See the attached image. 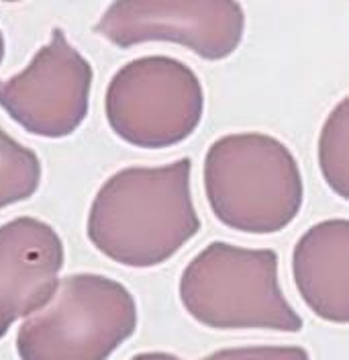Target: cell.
<instances>
[{
	"mask_svg": "<svg viewBox=\"0 0 349 360\" xmlns=\"http://www.w3.org/2000/svg\"><path fill=\"white\" fill-rule=\"evenodd\" d=\"M94 72L55 27L21 74L0 80V107L29 134L60 139L86 119Z\"/></svg>",
	"mask_w": 349,
	"mask_h": 360,
	"instance_id": "obj_6",
	"label": "cell"
},
{
	"mask_svg": "<svg viewBox=\"0 0 349 360\" xmlns=\"http://www.w3.org/2000/svg\"><path fill=\"white\" fill-rule=\"evenodd\" d=\"M202 360H310L301 346H241L217 350Z\"/></svg>",
	"mask_w": 349,
	"mask_h": 360,
	"instance_id": "obj_12",
	"label": "cell"
},
{
	"mask_svg": "<svg viewBox=\"0 0 349 360\" xmlns=\"http://www.w3.org/2000/svg\"><path fill=\"white\" fill-rule=\"evenodd\" d=\"M348 112L349 98H343L335 107V111L329 115L319 143V160H321L323 176L341 199H349Z\"/></svg>",
	"mask_w": 349,
	"mask_h": 360,
	"instance_id": "obj_11",
	"label": "cell"
},
{
	"mask_svg": "<svg viewBox=\"0 0 349 360\" xmlns=\"http://www.w3.org/2000/svg\"><path fill=\"white\" fill-rule=\"evenodd\" d=\"M131 360H180L174 354H168V352H143V354H137Z\"/></svg>",
	"mask_w": 349,
	"mask_h": 360,
	"instance_id": "obj_13",
	"label": "cell"
},
{
	"mask_svg": "<svg viewBox=\"0 0 349 360\" xmlns=\"http://www.w3.org/2000/svg\"><path fill=\"white\" fill-rule=\"evenodd\" d=\"M62 269L64 244L51 225L33 217L0 225V336L53 299Z\"/></svg>",
	"mask_w": 349,
	"mask_h": 360,
	"instance_id": "obj_8",
	"label": "cell"
},
{
	"mask_svg": "<svg viewBox=\"0 0 349 360\" xmlns=\"http://www.w3.org/2000/svg\"><path fill=\"white\" fill-rule=\"evenodd\" d=\"M204 191L220 224L245 233H276L294 221L305 186L296 158L265 134H231L204 158Z\"/></svg>",
	"mask_w": 349,
	"mask_h": 360,
	"instance_id": "obj_2",
	"label": "cell"
},
{
	"mask_svg": "<svg viewBox=\"0 0 349 360\" xmlns=\"http://www.w3.org/2000/svg\"><path fill=\"white\" fill-rule=\"evenodd\" d=\"M190 172V158L119 170L92 201L88 240L110 260L131 269L170 260L200 231Z\"/></svg>",
	"mask_w": 349,
	"mask_h": 360,
	"instance_id": "obj_1",
	"label": "cell"
},
{
	"mask_svg": "<svg viewBox=\"0 0 349 360\" xmlns=\"http://www.w3.org/2000/svg\"><path fill=\"white\" fill-rule=\"evenodd\" d=\"M180 299L192 319L213 330H303V317L284 297L274 250L209 244L182 272Z\"/></svg>",
	"mask_w": 349,
	"mask_h": 360,
	"instance_id": "obj_3",
	"label": "cell"
},
{
	"mask_svg": "<svg viewBox=\"0 0 349 360\" xmlns=\"http://www.w3.org/2000/svg\"><path fill=\"white\" fill-rule=\"evenodd\" d=\"M349 224L329 219L312 225L292 254V274L305 303L325 321H349Z\"/></svg>",
	"mask_w": 349,
	"mask_h": 360,
	"instance_id": "obj_9",
	"label": "cell"
},
{
	"mask_svg": "<svg viewBox=\"0 0 349 360\" xmlns=\"http://www.w3.org/2000/svg\"><path fill=\"white\" fill-rule=\"evenodd\" d=\"M110 129L127 143L162 150L197 131L204 90L192 68L166 56L137 58L121 68L107 89Z\"/></svg>",
	"mask_w": 349,
	"mask_h": 360,
	"instance_id": "obj_5",
	"label": "cell"
},
{
	"mask_svg": "<svg viewBox=\"0 0 349 360\" xmlns=\"http://www.w3.org/2000/svg\"><path fill=\"white\" fill-rule=\"evenodd\" d=\"M2 58H4V37H2V31H0V64H2Z\"/></svg>",
	"mask_w": 349,
	"mask_h": 360,
	"instance_id": "obj_14",
	"label": "cell"
},
{
	"mask_svg": "<svg viewBox=\"0 0 349 360\" xmlns=\"http://www.w3.org/2000/svg\"><path fill=\"white\" fill-rule=\"evenodd\" d=\"M41 180V162L35 152L0 129V209L27 201Z\"/></svg>",
	"mask_w": 349,
	"mask_h": 360,
	"instance_id": "obj_10",
	"label": "cell"
},
{
	"mask_svg": "<svg viewBox=\"0 0 349 360\" xmlns=\"http://www.w3.org/2000/svg\"><path fill=\"white\" fill-rule=\"evenodd\" d=\"M245 13L239 2H112L94 25V33L119 47L145 41H174L217 62L239 47Z\"/></svg>",
	"mask_w": 349,
	"mask_h": 360,
	"instance_id": "obj_7",
	"label": "cell"
},
{
	"mask_svg": "<svg viewBox=\"0 0 349 360\" xmlns=\"http://www.w3.org/2000/svg\"><path fill=\"white\" fill-rule=\"evenodd\" d=\"M137 330V305L100 274L66 276L44 314L19 332L22 360H107Z\"/></svg>",
	"mask_w": 349,
	"mask_h": 360,
	"instance_id": "obj_4",
	"label": "cell"
}]
</instances>
